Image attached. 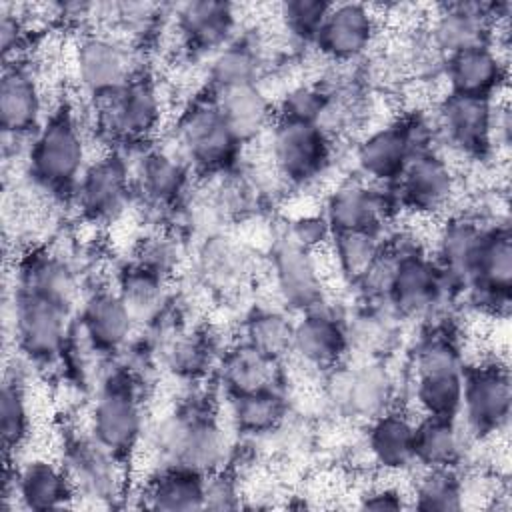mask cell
<instances>
[{
  "mask_svg": "<svg viewBox=\"0 0 512 512\" xmlns=\"http://www.w3.org/2000/svg\"><path fill=\"white\" fill-rule=\"evenodd\" d=\"M290 358L318 376L344 364L350 358L344 312L324 300L296 314Z\"/></svg>",
  "mask_w": 512,
  "mask_h": 512,
  "instance_id": "cell-23",
  "label": "cell"
},
{
  "mask_svg": "<svg viewBox=\"0 0 512 512\" xmlns=\"http://www.w3.org/2000/svg\"><path fill=\"white\" fill-rule=\"evenodd\" d=\"M458 422L472 444L500 436L508 428L512 384L508 362L496 356L468 360L464 366Z\"/></svg>",
  "mask_w": 512,
  "mask_h": 512,
  "instance_id": "cell-9",
  "label": "cell"
},
{
  "mask_svg": "<svg viewBox=\"0 0 512 512\" xmlns=\"http://www.w3.org/2000/svg\"><path fill=\"white\" fill-rule=\"evenodd\" d=\"M74 332L92 358L106 362L114 360L140 330L112 284H92L76 308Z\"/></svg>",
  "mask_w": 512,
  "mask_h": 512,
  "instance_id": "cell-16",
  "label": "cell"
},
{
  "mask_svg": "<svg viewBox=\"0 0 512 512\" xmlns=\"http://www.w3.org/2000/svg\"><path fill=\"white\" fill-rule=\"evenodd\" d=\"M22 158L34 192L48 202H70L80 176L94 156L84 120L68 98L48 110Z\"/></svg>",
  "mask_w": 512,
  "mask_h": 512,
  "instance_id": "cell-2",
  "label": "cell"
},
{
  "mask_svg": "<svg viewBox=\"0 0 512 512\" xmlns=\"http://www.w3.org/2000/svg\"><path fill=\"white\" fill-rule=\"evenodd\" d=\"M48 114L44 86L32 60L4 62L0 78V128L4 142L26 150Z\"/></svg>",
  "mask_w": 512,
  "mask_h": 512,
  "instance_id": "cell-21",
  "label": "cell"
},
{
  "mask_svg": "<svg viewBox=\"0 0 512 512\" xmlns=\"http://www.w3.org/2000/svg\"><path fill=\"white\" fill-rule=\"evenodd\" d=\"M330 102V90L320 80L310 82H296L288 86L278 100H274L276 106V118L292 120V122H308V124H320L326 108Z\"/></svg>",
  "mask_w": 512,
  "mask_h": 512,
  "instance_id": "cell-46",
  "label": "cell"
},
{
  "mask_svg": "<svg viewBox=\"0 0 512 512\" xmlns=\"http://www.w3.org/2000/svg\"><path fill=\"white\" fill-rule=\"evenodd\" d=\"M130 260L172 282L184 260L180 228L172 224H156L134 242Z\"/></svg>",
  "mask_w": 512,
  "mask_h": 512,
  "instance_id": "cell-44",
  "label": "cell"
},
{
  "mask_svg": "<svg viewBox=\"0 0 512 512\" xmlns=\"http://www.w3.org/2000/svg\"><path fill=\"white\" fill-rule=\"evenodd\" d=\"M206 476L180 466H158L146 478L138 498L144 508L160 512L204 510Z\"/></svg>",
  "mask_w": 512,
  "mask_h": 512,
  "instance_id": "cell-38",
  "label": "cell"
},
{
  "mask_svg": "<svg viewBox=\"0 0 512 512\" xmlns=\"http://www.w3.org/2000/svg\"><path fill=\"white\" fill-rule=\"evenodd\" d=\"M290 242L298 244L304 250L310 252H324L330 246V240L334 236L326 216L322 210L318 212H302L292 216L286 222V228L282 232Z\"/></svg>",
  "mask_w": 512,
  "mask_h": 512,
  "instance_id": "cell-47",
  "label": "cell"
},
{
  "mask_svg": "<svg viewBox=\"0 0 512 512\" xmlns=\"http://www.w3.org/2000/svg\"><path fill=\"white\" fill-rule=\"evenodd\" d=\"M62 462L78 500L94 506H118L128 488V462L100 446L84 428L64 434Z\"/></svg>",
  "mask_w": 512,
  "mask_h": 512,
  "instance_id": "cell-13",
  "label": "cell"
},
{
  "mask_svg": "<svg viewBox=\"0 0 512 512\" xmlns=\"http://www.w3.org/2000/svg\"><path fill=\"white\" fill-rule=\"evenodd\" d=\"M510 2H450L432 8L424 20L428 46L444 60L456 52L492 44L494 24L510 16Z\"/></svg>",
  "mask_w": 512,
  "mask_h": 512,
  "instance_id": "cell-17",
  "label": "cell"
},
{
  "mask_svg": "<svg viewBox=\"0 0 512 512\" xmlns=\"http://www.w3.org/2000/svg\"><path fill=\"white\" fill-rule=\"evenodd\" d=\"M326 402L340 416L368 424L388 408L396 406L398 378L388 366V360L350 358L324 374Z\"/></svg>",
  "mask_w": 512,
  "mask_h": 512,
  "instance_id": "cell-10",
  "label": "cell"
},
{
  "mask_svg": "<svg viewBox=\"0 0 512 512\" xmlns=\"http://www.w3.org/2000/svg\"><path fill=\"white\" fill-rule=\"evenodd\" d=\"M242 480L240 472L226 466L212 472L204 480V510H236L242 504Z\"/></svg>",
  "mask_w": 512,
  "mask_h": 512,
  "instance_id": "cell-48",
  "label": "cell"
},
{
  "mask_svg": "<svg viewBox=\"0 0 512 512\" xmlns=\"http://www.w3.org/2000/svg\"><path fill=\"white\" fill-rule=\"evenodd\" d=\"M140 66L138 50L106 30H82L72 44L70 72L90 104L112 96Z\"/></svg>",
  "mask_w": 512,
  "mask_h": 512,
  "instance_id": "cell-11",
  "label": "cell"
},
{
  "mask_svg": "<svg viewBox=\"0 0 512 512\" xmlns=\"http://www.w3.org/2000/svg\"><path fill=\"white\" fill-rule=\"evenodd\" d=\"M144 388L146 384L116 358L108 360L98 370L86 410L84 430L128 464L138 454L146 432Z\"/></svg>",
  "mask_w": 512,
  "mask_h": 512,
  "instance_id": "cell-3",
  "label": "cell"
},
{
  "mask_svg": "<svg viewBox=\"0 0 512 512\" xmlns=\"http://www.w3.org/2000/svg\"><path fill=\"white\" fill-rule=\"evenodd\" d=\"M350 358L388 360L402 338V320L384 304H364L344 312Z\"/></svg>",
  "mask_w": 512,
  "mask_h": 512,
  "instance_id": "cell-34",
  "label": "cell"
},
{
  "mask_svg": "<svg viewBox=\"0 0 512 512\" xmlns=\"http://www.w3.org/2000/svg\"><path fill=\"white\" fill-rule=\"evenodd\" d=\"M330 2L324 0H286L274 6V22L282 38L294 48H312Z\"/></svg>",
  "mask_w": 512,
  "mask_h": 512,
  "instance_id": "cell-45",
  "label": "cell"
},
{
  "mask_svg": "<svg viewBox=\"0 0 512 512\" xmlns=\"http://www.w3.org/2000/svg\"><path fill=\"white\" fill-rule=\"evenodd\" d=\"M112 286L128 306L132 318L138 324V330L148 328L174 298L170 280H164L162 276L142 268L132 260L114 272Z\"/></svg>",
  "mask_w": 512,
  "mask_h": 512,
  "instance_id": "cell-37",
  "label": "cell"
},
{
  "mask_svg": "<svg viewBox=\"0 0 512 512\" xmlns=\"http://www.w3.org/2000/svg\"><path fill=\"white\" fill-rule=\"evenodd\" d=\"M322 214L326 216L332 232H388L390 224L400 216V206L392 186L348 176L326 194Z\"/></svg>",
  "mask_w": 512,
  "mask_h": 512,
  "instance_id": "cell-19",
  "label": "cell"
},
{
  "mask_svg": "<svg viewBox=\"0 0 512 512\" xmlns=\"http://www.w3.org/2000/svg\"><path fill=\"white\" fill-rule=\"evenodd\" d=\"M400 212L416 218L438 220L454 208L460 176L454 162L440 150L416 152L392 186Z\"/></svg>",
  "mask_w": 512,
  "mask_h": 512,
  "instance_id": "cell-15",
  "label": "cell"
},
{
  "mask_svg": "<svg viewBox=\"0 0 512 512\" xmlns=\"http://www.w3.org/2000/svg\"><path fill=\"white\" fill-rule=\"evenodd\" d=\"M12 336L18 356L34 368L64 366L74 336V312L30 290H12Z\"/></svg>",
  "mask_w": 512,
  "mask_h": 512,
  "instance_id": "cell-7",
  "label": "cell"
},
{
  "mask_svg": "<svg viewBox=\"0 0 512 512\" xmlns=\"http://www.w3.org/2000/svg\"><path fill=\"white\" fill-rule=\"evenodd\" d=\"M464 370L408 374V392L418 416L458 418L462 406Z\"/></svg>",
  "mask_w": 512,
  "mask_h": 512,
  "instance_id": "cell-42",
  "label": "cell"
},
{
  "mask_svg": "<svg viewBox=\"0 0 512 512\" xmlns=\"http://www.w3.org/2000/svg\"><path fill=\"white\" fill-rule=\"evenodd\" d=\"M294 318L280 304H262L246 312L240 322V340L272 360L286 362L292 350Z\"/></svg>",
  "mask_w": 512,
  "mask_h": 512,
  "instance_id": "cell-40",
  "label": "cell"
},
{
  "mask_svg": "<svg viewBox=\"0 0 512 512\" xmlns=\"http://www.w3.org/2000/svg\"><path fill=\"white\" fill-rule=\"evenodd\" d=\"M364 432V450L374 468L396 476L416 468L414 462V426L416 416L404 406H392L372 418Z\"/></svg>",
  "mask_w": 512,
  "mask_h": 512,
  "instance_id": "cell-29",
  "label": "cell"
},
{
  "mask_svg": "<svg viewBox=\"0 0 512 512\" xmlns=\"http://www.w3.org/2000/svg\"><path fill=\"white\" fill-rule=\"evenodd\" d=\"M224 398L226 422L240 438L254 440L272 436L282 430L290 416V398L286 388H268Z\"/></svg>",
  "mask_w": 512,
  "mask_h": 512,
  "instance_id": "cell-35",
  "label": "cell"
},
{
  "mask_svg": "<svg viewBox=\"0 0 512 512\" xmlns=\"http://www.w3.org/2000/svg\"><path fill=\"white\" fill-rule=\"evenodd\" d=\"M210 94L244 148L258 144L276 118L274 98L268 94L264 82L234 86Z\"/></svg>",
  "mask_w": 512,
  "mask_h": 512,
  "instance_id": "cell-33",
  "label": "cell"
},
{
  "mask_svg": "<svg viewBox=\"0 0 512 512\" xmlns=\"http://www.w3.org/2000/svg\"><path fill=\"white\" fill-rule=\"evenodd\" d=\"M164 110L160 82L142 64L112 96L92 102L94 132L106 148L128 152L154 142Z\"/></svg>",
  "mask_w": 512,
  "mask_h": 512,
  "instance_id": "cell-4",
  "label": "cell"
},
{
  "mask_svg": "<svg viewBox=\"0 0 512 512\" xmlns=\"http://www.w3.org/2000/svg\"><path fill=\"white\" fill-rule=\"evenodd\" d=\"M60 510L76 504L74 486L62 462L48 456H32L26 460H6L2 502L8 510Z\"/></svg>",
  "mask_w": 512,
  "mask_h": 512,
  "instance_id": "cell-20",
  "label": "cell"
},
{
  "mask_svg": "<svg viewBox=\"0 0 512 512\" xmlns=\"http://www.w3.org/2000/svg\"><path fill=\"white\" fill-rule=\"evenodd\" d=\"M136 204L142 206L158 224H168L180 216L192 194L194 172L166 144H146L128 150Z\"/></svg>",
  "mask_w": 512,
  "mask_h": 512,
  "instance_id": "cell-8",
  "label": "cell"
},
{
  "mask_svg": "<svg viewBox=\"0 0 512 512\" xmlns=\"http://www.w3.org/2000/svg\"><path fill=\"white\" fill-rule=\"evenodd\" d=\"M170 28L182 54L208 58L226 46L240 26L238 6L220 0H192L172 6Z\"/></svg>",
  "mask_w": 512,
  "mask_h": 512,
  "instance_id": "cell-24",
  "label": "cell"
},
{
  "mask_svg": "<svg viewBox=\"0 0 512 512\" xmlns=\"http://www.w3.org/2000/svg\"><path fill=\"white\" fill-rule=\"evenodd\" d=\"M356 506L362 510H402L410 508L408 490L392 480H374L358 492Z\"/></svg>",
  "mask_w": 512,
  "mask_h": 512,
  "instance_id": "cell-49",
  "label": "cell"
},
{
  "mask_svg": "<svg viewBox=\"0 0 512 512\" xmlns=\"http://www.w3.org/2000/svg\"><path fill=\"white\" fill-rule=\"evenodd\" d=\"M268 278L276 302L300 314L326 300V274L320 252H310L290 242L284 234L268 250Z\"/></svg>",
  "mask_w": 512,
  "mask_h": 512,
  "instance_id": "cell-18",
  "label": "cell"
},
{
  "mask_svg": "<svg viewBox=\"0 0 512 512\" xmlns=\"http://www.w3.org/2000/svg\"><path fill=\"white\" fill-rule=\"evenodd\" d=\"M494 224L500 222H488L476 212H450L434 230L430 256L462 290L470 282L484 238Z\"/></svg>",
  "mask_w": 512,
  "mask_h": 512,
  "instance_id": "cell-26",
  "label": "cell"
},
{
  "mask_svg": "<svg viewBox=\"0 0 512 512\" xmlns=\"http://www.w3.org/2000/svg\"><path fill=\"white\" fill-rule=\"evenodd\" d=\"M14 286L30 290L76 314L86 292L80 268L60 250L36 246L16 262Z\"/></svg>",
  "mask_w": 512,
  "mask_h": 512,
  "instance_id": "cell-25",
  "label": "cell"
},
{
  "mask_svg": "<svg viewBox=\"0 0 512 512\" xmlns=\"http://www.w3.org/2000/svg\"><path fill=\"white\" fill-rule=\"evenodd\" d=\"M196 272L206 290L216 296L240 294L256 274L254 252L224 232L202 238L196 252Z\"/></svg>",
  "mask_w": 512,
  "mask_h": 512,
  "instance_id": "cell-28",
  "label": "cell"
},
{
  "mask_svg": "<svg viewBox=\"0 0 512 512\" xmlns=\"http://www.w3.org/2000/svg\"><path fill=\"white\" fill-rule=\"evenodd\" d=\"M382 16L362 2H330L324 24L312 48L330 64H356L376 46Z\"/></svg>",
  "mask_w": 512,
  "mask_h": 512,
  "instance_id": "cell-22",
  "label": "cell"
},
{
  "mask_svg": "<svg viewBox=\"0 0 512 512\" xmlns=\"http://www.w3.org/2000/svg\"><path fill=\"white\" fill-rule=\"evenodd\" d=\"M228 428L214 392L196 388L156 420L144 438L160 460L158 466H180L208 476L232 464L236 444Z\"/></svg>",
  "mask_w": 512,
  "mask_h": 512,
  "instance_id": "cell-1",
  "label": "cell"
},
{
  "mask_svg": "<svg viewBox=\"0 0 512 512\" xmlns=\"http://www.w3.org/2000/svg\"><path fill=\"white\" fill-rule=\"evenodd\" d=\"M224 346L206 326H184L158 348V362L184 384H202L214 376Z\"/></svg>",
  "mask_w": 512,
  "mask_h": 512,
  "instance_id": "cell-31",
  "label": "cell"
},
{
  "mask_svg": "<svg viewBox=\"0 0 512 512\" xmlns=\"http://www.w3.org/2000/svg\"><path fill=\"white\" fill-rule=\"evenodd\" d=\"M408 488L410 508L422 512H456L464 508V474L460 468H416Z\"/></svg>",
  "mask_w": 512,
  "mask_h": 512,
  "instance_id": "cell-43",
  "label": "cell"
},
{
  "mask_svg": "<svg viewBox=\"0 0 512 512\" xmlns=\"http://www.w3.org/2000/svg\"><path fill=\"white\" fill-rule=\"evenodd\" d=\"M446 92L498 100L508 86V54L492 44L474 46L442 60Z\"/></svg>",
  "mask_w": 512,
  "mask_h": 512,
  "instance_id": "cell-27",
  "label": "cell"
},
{
  "mask_svg": "<svg viewBox=\"0 0 512 512\" xmlns=\"http://www.w3.org/2000/svg\"><path fill=\"white\" fill-rule=\"evenodd\" d=\"M26 366L28 364L16 356L14 366H8L4 372L0 392V436L6 460H16L32 434Z\"/></svg>",
  "mask_w": 512,
  "mask_h": 512,
  "instance_id": "cell-39",
  "label": "cell"
},
{
  "mask_svg": "<svg viewBox=\"0 0 512 512\" xmlns=\"http://www.w3.org/2000/svg\"><path fill=\"white\" fill-rule=\"evenodd\" d=\"M386 232L380 230H346L334 232L326 254L330 256L336 276L354 288L372 268L384 250Z\"/></svg>",
  "mask_w": 512,
  "mask_h": 512,
  "instance_id": "cell-41",
  "label": "cell"
},
{
  "mask_svg": "<svg viewBox=\"0 0 512 512\" xmlns=\"http://www.w3.org/2000/svg\"><path fill=\"white\" fill-rule=\"evenodd\" d=\"M470 444L458 418L416 416V468H460Z\"/></svg>",
  "mask_w": 512,
  "mask_h": 512,
  "instance_id": "cell-36",
  "label": "cell"
},
{
  "mask_svg": "<svg viewBox=\"0 0 512 512\" xmlns=\"http://www.w3.org/2000/svg\"><path fill=\"white\" fill-rule=\"evenodd\" d=\"M258 144H264V168L276 184L294 190L308 188L326 176L336 154V142L318 124L282 118H274Z\"/></svg>",
  "mask_w": 512,
  "mask_h": 512,
  "instance_id": "cell-6",
  "label": "cell"
},
{
  "mask_svg": "<svg viewBox=\"0 0 512 512\" xmlns=\"http://www.w3.org/2000/svg\"><path fill=\"white\" fill-rule=\"evenodd\" d=\"M212 380L216 382V388L224 392V396L286 388L284 362L268 358L242 340L224 346Z\"/></svg>",
  "mask_w": 512,
  "mask_h": 512,
  "instance_id": "cell-32",
  "label": "cell"
},
{
  "mask_svg": "<svg viewBox=\"0 0 512 512\" xmlns=\"http://www.w3.org/2000/svg\"><path fill=\"white\" fill-rule=\"evenodd\" d=\"M170 146L194 176L206 180L240 168L246 152L208 90H200L184 104L176 116Z\"/></svg>",
  "mask_w": 512,
  "mask_h": 512,
  "instance_id": "cell-5",
  "label": "cell"
},
{
  "mask_svg": "<svg viewBox=\"0 0 512 512\" xmlns=\"http://www.w3.org/2000/svg\"><path fill=\"white\" fill-rule=\"evenodd\" d=\"M68 204L86 224L104 226L118 222L130 206L136 204L128 154L104 148L94 156L80 176Z\"/></svg>",
  "mask_w": 512,
  "mask_h": 512,
  "instance_id": "cell-14",
  "label": "cell"
},
{
  "mask_svg": "<svg viewBox=\"0 0 512 512\" xmlns=\"http://www.w3.org/2000/svg\"><path fill=\"white\" fill-rule=\"evenodd\" d=\"M438 148L450 158L484 164L494 160V100L444 92L432 102Z\"/></svg>",
  "mask_w": 512,
  "mask_h": 512,
  "instance_id": "cell-12",
  "label": "cell"
},
{
  "mask_svg": "<svg viewBox=\"0 0 512 512\" xmlns=\"http://www.w3.org/2000/svg\"><path fill=\"white\" fill-rule=\"evenodd\" d=\"M268 44L256 32H238L226 46L206 58L204 90L218 92L244 84L264 82Z\"/></svg>",
  "mask_w": 512,
  "mask_h": 512,
  "instance_id": "cell-30",
  "label": "cell"
}]
</instances>
